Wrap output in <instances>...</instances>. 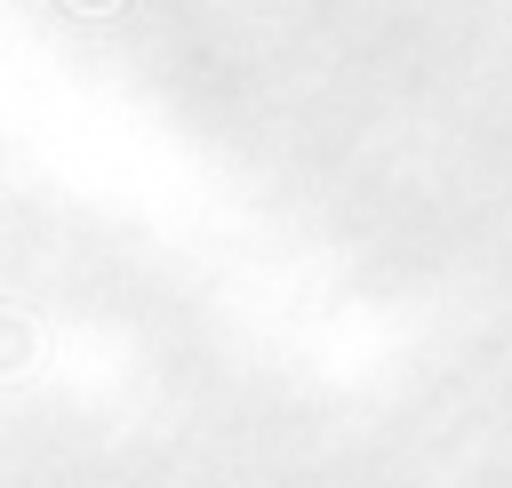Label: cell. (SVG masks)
<instances>
[{
	"instance_id": "obj_1",
	"label": "cell",
	"mask_w": 512,
	"mask_h": 488,
	"mask_svg": "<svg viewBox=\"0 0 512 488\" xmlns=\"http://www.w3.org/2000/svg\"><path fill=\"white\" fill-rule=\"evenodd\" d=\"M80 8H112V0H80Z\"/></svg>"
}]
</instances>
